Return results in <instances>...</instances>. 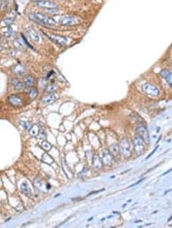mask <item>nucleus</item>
I'll list each match as a JSON object with an SVG mask.
<instances>
[{
  "instance_id": "aec40b11",
  "label": "nucleus",
  "mask_w": 172,
  "mask_h": 228,
  "mask_svg": "<svg viewBox=\"0 0 172 228\" xmlns=\"http://www.w3.org/2000/svg\"><path fill=\"white\" fill-rule=\"evenodd\" d=\"M12 72L16 75H21L25 73V68L21 65H16L11 69Z\"/></svg>"
},
{
  "instance_id": "9d476101",
  "label": "nucleus",
  "mask_w": 172,
  "mask_h": 228,
  "mask_svg": "<svg viewBox=\"0 0 172 228\" xmlns=\"http://www.w3.org/2000/svg\"><path fill=\"white\" fill-rule=\"evenodd\" d=\"M8 102L12 107L20 108L23 105V99L18 95H11L8 98Z\"/></svg>"
},
{
  "instance_id": "2f4dec72",
  "label": "nucleus",
  "mask_w": 172,
  "mask_h": 228,
  "mask_svg": "<svg viewBox=\"0 0 172 228\" xmlns=\"http://www.w3.org/2000/svg\"><path fill=\"white\" fill-rule=\"evenodd\" d=\"M1 6H2V2H1V0H0V8H1Z\"/></svg>"
},
{
  "instance_id": "72a5a7b5",
  "label": "nucleus",
  "mask_w": 172,
  "mask_h": 228,
  "mask_svg": "<svg viewBox=\"0 0 172 228\" xmlns=\"http://www.w3.org/2000/svg\"><path fill=\"white\" fill-rule=\"evenodd\" d=\"M0 38H1V35H0Z\"/></svg>"
},
{
  "instance_id": "0eeeda50",
  "label": "nucleus",
  "mask_w": 172,
  "mask_h": 228,
  "mask_svg": "<svg viewBox=\"0 0 172 228\" xmlns=\"http://www.w3.org/2000/svg\"><path fill=\"white\" fill-rule=\"evenodd\" d=\"M101 160L104 165L110 167L113 164V156L109 150L104 149L101 152Z\"/></svg>"
},
{
  "instance_id": "c756f323",
  "label": "nucleus",
  "mask_w": 172,
  "mask_h": 228,
  "mask_svg": "<svg viewBox=\"0 0 172 228\" xmlns=\"http://www.w3.org/2000/svg\"><path fill=\"white\" fill-rule=\"evenodd\" d=\"M2 50H3V47H2V46L0 45V52H2Z\"/></svg>"
},
{
  "instance_id": "4be33fe9",
  "label": "nucleus",
  "mask_w": 172,
  "mask_h": 228,
  "mask_svg": "<svg viewBox=\"0 0 172 228\" xmlns=\"http://www.w3.org/2000/svg\"><path fill=\"white\" fill-rule=\"evenodd\" d=\"M24 83L27 86H32L34 83V78L31 75H26L24 78Z\"/></svg>"
},
{
  "instance_id": "2eb2a0df",
  "label": "nucleus",
  "mask_w": 172,
  "mask_h": 228,
  "mask_svg": "<svg viewBox=\"0 0 172 228\" xmlns=\"http://www.w3.org/2000/svg\"><path fill=\"white\" fill-rule=\"evenodd\" d=\"M21 191L23 194H25L26 197H28V198H31L32 197V193H31V190L30 188L29 185L28 184L27 182H23L21 184Z\"/></svg>"
},
{
  "instance_id": "f3484780",
  "label": "nucleus",
  "mask_w": 172,
  "mask_h": 228,
  "mask_svg": "<svg viewBox=\"0 0 172 228\" xmlns=\"http://www.w3.org/2000/svg\"><path fill=\"white\" fill-rule=\"evenodd\" d=\"M15 14L14 12H11V13L8 14L5 18H3V22L5 23V25L9 26L11 25L12 23L15 22Z\"/></svg>"
},
{
  "instance_id": "a878e982",
  "label": "nucleus",
  "mask_w": 172,
  "mask_h": 228,
  "mask_svg": "<svg viewBox=\"0 0 172 228\" xmlns=\"http://www.w3.org/2000/svg\"><path fill=\"white\" fill-rule=\"evenodd\" d=\"M21 125H22V127L25 129L29 130V128H31V125H30L29 122H21Z\"/></svg>"
},
{
  "instance_id": "ddd939ff",
  "label": "nucleus",
  "mask_w": 172,
  "mask_h": 228,
  "mask_svg": "<svg viewBox=\"0 0 172 228\" xmlns=\"http://www.w3.org/2000/svg\"><path fill=\"white\" fill-rule=\"evenodd\" d=\"M26 32L28 37H29V38L31 39V40H32L34 42H38L40 41V35L34 29L30 27V28L27 29Z\"/></svg>"
},
{
  "instance_id": "393cba45",
  "label": "nucleus",
  "mask_w": 172,
  "mask_h": 228,
  "mask_svg": "<svg viewBox=\"0 0 172 228\" xmlns=\"http://www.w3.org/2000/svg\"><path fill=\"white\" fill-rule=\"evenodd\" d=\"M41 148H42L44 150H45L46 151H48L51 149V145L50 144V143H48V141H43L42 142H41Z\"/></svg>"
},
{
  "instance_id": "423d86ee",
  "label": "nucleus",
  "mask_w": 172,
  "mask_h": 228,
  "mask_svg": "<svg viewBox=\"0 0 172 228\" xmlns=\"http://www.w3.org/2000/svg\"><path fill=\"white\" fill-rule=\"evenodd\" d=\"M136 131H137L138 135L142 138L145 143H146V144L150 143V137H149L148 131V128H146L145 125H142V123L139 124L136 127Z\"/></svg>"
},
{
  "instance_id": "7c9ffc66",
  "label": "nucleus",
  "mask_w": 172,
  "mask_h": 228,
  "mask_svg": "<svg viewBox=\"0 0 172 228\" xmlns=\"http://www.w3.org/2000/svg\"><path fill=\"white\" fill-rule=\"evenodd\" d=\"M31 1L34 2H38V1H40V0H31Z\"/></svg>"
},
{
  "instance_id": "20e7f679",
  "label": "nucleus",
  "mask_w": 172,
  "mask_h": 228,
  "mask_svg": "<svg viewBox=\"0 0 172 228\" xmlns=\"http://www.w3.org/2000/svg\"><path fill=\"white\" fill-rule=\"evenodd\" d=\"M142 89L146 95L151 96V97H158L160 95V90L154 85H152L151 83L144 84Z\"/></svg>"
},
{
  "instance_id": "9b49d317",
  "label": "nucleus",
  "mask_w": 172,
  "mask_h": 228,
  "mask_svg": "<svg viewBox=\"0 0 172 228\" xmlns=\"http://www.w3.org/2000/svg\"><path fill=\"white\" fill-rule=\"evenodd\" d=\"M57 100V96L54 93H49L41 99V102L44 105H49L54 103Z\"/></svg>"
},
{
  "instance_id": "f03ea898",
  "label": "nucleus",
  "mask_w": 172,
  "mask_h": 228,
  "mask_svg": "<svg viewBox=\"0 0 172 228\" xmlns=\"http://www.w3.org/2000/svg\"><path fill=\"white\" fill-rule=\"evenodd\" d=\"M58 22L63 26H73L79 24L80 21L77 18L70 15H63L58 18Z\"/></svg>"
},
{
  "instance_id": "f8f14e48",
  "label": "nucleus",
  "mask_w": 172,
  "mask_h": 228,
  "mask_svg": "<svg viewBox=\"0 0 172 228\" xmlns=\"http://www.w3.org/2000/svg\"><path fill=\"white\" fill-rule=\"evenodd\" d=\"M160 75L169 86L172 87V72L167 70V69H163L161 71Z\"/></svg>"
},
{
  "instance_id": "473e14b6",
  "label": "nucleus",
  "mask_w": 172,
  "mask_h": 228,
  "mask_svg": "<svg viewBox=\"0 0 172 228\" xmlns=\"http://www.w3.org/2000/svg\"><path fill=\"white\" fill-rule=\"evenodd\" d=\"M139 222H142V220H137V221H135V223H139Z\"/></svg>"
},
{
  "instance_id": "4468645a",
  "label": "nucleus",
  "mask_w": 172,
  "mask_h": 228,
  "mask_svg": "<svg viewBox=\"0 0 172 228\" xmlns=\"http://www.w3.org/2000/svg\"><path fill=\"white\" fill-rule=\"evenodd\" d=\"M92 164H93V167L94 169L99 171V170L102 169L103 167V164L102 160L99 157L97 154H94L93 157V160H92Z\"/></svg>"
},
{
  "instance_id": "c85d7f7f",
  "label": "nucleus",
  "mask_w": 172,
  "mask_h": 228,
  "mask_svg": "<svg viewBox=\"0 0 172 228\" xmlns=\"http://www.w3.org/2000/svg\"><path fill=\"white\" fill-rule=\"evenodd\" d=\"M172 171V168H170V169H169V170H168V171H166V172H165V173H164V174H162V176H164V175H165V174H168V173H169V172H170V171Z\"/></svg>"
},
{
  "instance_id": "7ed1b4c3",
  "label": "nucleus",
  "mask_w": 172,
  "mask_h": 228,
  "mask_svg": "<svg viewBox=\"0 0 172 228\" xmlns=\"http://www.w3.org/2000/svg\"><path fill=\"white\" fill-rule=\"evenodd\" d=\"M119 150L120 152L122 153L125 158H128L131 156V152H132V147L131 144H130V141L128 138H123V139L120 141L119 145Z\"/></svg>"
},
{
  "instance_id": "b1692460",
  "label": "nucleus",
  "mask_w": 172,
  "mask_h": 228,
  "mask_svg": "<svg viewBox=\"0 0 172 228\" xmlns=\"http://www.w3.org/2000/svg\"><path fill=\"white\" fill-rule=\"evenodd\" d=\"M28 95H29V98L33 100L35 98L37 97V95H38V90L36 89H34V88H31L29 91H28Z\"/></svg>"
},
{
  "instance_id": "a211bd4d",
  "label": "nucleus",
  "mask_w": 172,
  "mask_h": 228,
  "mask_svg": "<svg viewBox=\"0 0 172 228\" xmlns=\"http://www.w3.org/2000/svg\"><path fill=\"white\" fill-rule=\"evenodd\" d=\"M110 151L112 155L113 156V158H119L120 153L119 146L117 144H113V145H110Z\"/></svg>"
},
{
  "instance_id": "5701e85b",
  "label": "nucleus",
  "mask_w": 172,
  "mask_h": 228,
  "mask_svg": "<svg viewBox=\"0 0 172 228\" xmlns=\"http://www.w3.org/2000/svg\"><path fill=\"white\" fill-rule=\"evenodd\" d=\"M57 86H56L55 84H50L48 85L45 89V92H48V93H53L55 91H57Z\"/></svg>"
},
{
  "instance_id": "6e6552de",
  "label": "nucleus",
  "mask_w": 172,
  "mask_h": 228,
  "mask_svg": "<svg viewBox=\"0 0 172 228\" xmlns=\"http://www.w3.org/2000/svg\"><path fill=\"white\" fill-rule=\"evenodd\" d=\"M47 35L48 36V39L51 40L54 43L60 46H64L65 45L67 44V38L64 36H61V35H54L49 33V34H47Z\"/></svg>"
},
{
  "instance_id": "dca6fc26",
  "label": "nucleus",
  "mask_w": 172,
  "mask_h": 228,
  "mask_svg": "<svg viewBox=\"0 0 172 228\" xmlns=\"http://www.w3.org/2000/svg\"><path fill=\"white\" fill-rule=\"evenodd\" d=\"M11 85L13 86L15 90L18 91V92L22 91L23 89H25V84L17 79H11Z\"/></svg>"
},
{
  "instance_id": "bb28decb",
  "label": "nucleus",
  "mask_w": 172,
  "mask_h": 228,
  "mask_svg": "<svg viewBox=\"0 0 172 228\" xmlns=\"http://www.w3.org/2000/svg\"><path fill=\"white\" fill-rule=\"evenodd\" d=\"M144 180H145V178H142V179H141V180H139V181H137V182H136V183H135V184H132V185H131V186H130V187H133V186H136V185H138V184H139V183H141V182H142V181H144Z\"/></svg>"
},
{
  "instance_id": "cd10ccee",
  "label": "nucleus",
  "mask_w": 172,
  "mask_h": 228,
  "mask_svg": "<svg viewBox=\"0 0 172 228\" xmlns=\"http://www.w3.org/2000/svg\"><path fill=\"white\" fill-rule=\"evenodd\" d=\"M158 147H156V148H154V151H152V152H151V154H149V155H148V156L147 158H145V159H146V160H147V159H148V158H150V157H151V155H152V154H154V152H155V151H156V150H157V149H158Z\"/></svg>"
},
{
  "instance_id": "f257e3e1",
  "label": "nucleus",
  "mask_w": 172,
  "mask_h": 228,
  "mask_svg": "<svg viewBox=\"0 0 172 228\" xmlns=\"http://www.w3.org/2000/svg\"><path fill=\"white\" fill-rule=\"evenodd\" d=\"M30 19L38 23L41 25L44 26H54L56 25V21L51 17L43 14L41 12H33L28 15Z\"/></svg>"
},
{
  "instance_id": "1a4fd4ad",
  "label": "nucleus",
  "mask_w": 172,
  "mask_h": 228,
  "mask_svg": "<svg viewBox=\"0 0 172 228\" xmlns=\"http://www.w3.org/2000/svg\"><path fill=\"white\" fill-rule=\"evenodd\" d=\"M37 7L44 9H55L57 8V5L54 2H51L50 0H40L38 2H35Z\"/></svg>"
},
{
  "instance_id": "412c9836",
  "label": "nucleus",
  "mask_w": 172,
  "mask_h": 228,
  "mask_svg": "<svg viewBox=\"0 0 172 228\" xmlns=\"http://www.w3.org/2000/svg\"><path fill=\"white\" fill-rule=\"evenodd\" d=\"M34 186L35 187V188L38 189V190H41L43 191L44 190V182L39 177H35L34 180Z\"/></svg>"
},
{
  "instance_id": "6ab92c4d",
  "label": "nucleus",
  "mask_w": 172,
  "mask_h": 228,
  "mask_svg": "<svg viewBox=\"0 0 172 228\" xmlns=\"http://www.w3.org/2000/svg\"><path fill=\"white\" fill-rule=\"evenodd\" d=\"M40 132V128L38 126V125L37 124H34L33 125L31 128H29V135H31L33 138H35V137L38 136L39 135Z\"/></svg>"
},
{
  "instance_id": "39448f33",
  "label": "nucleus",
  "mask_w": 172,
  "mask_h": 228,
  "mask_svg": "<svg viewBox=\"0 0 172 228\" xmlns=\"http://www.w3.org/2000/svg\"><path fill=\"white\" fill-rule=\"evenodd\" d=\"M133 145L135 151L138 155H141L145 151V141L139 135H136L133 138Z\"/></svg>"
}]
</instances>
